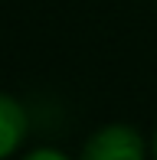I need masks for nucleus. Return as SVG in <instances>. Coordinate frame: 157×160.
I'll list each match as a JSON object with an SVG mask.
<instances>
[{"label":"nucleus","mask_w":157,"mask_h":160,"mask_svg":"<svg viewBox=\"0 0 157 160\" xmlns=\"http://www.w3.org/2000/svg\"><path fill=\"white\" fill-rule=\"evenodd\" d=\"M147 144L131 124H105L85 141L82 160H144Z\"/></svg>","instance_id":"1"},{"label":"nucleus","mask_w":157,"mask_h":160,"mask_svg":"<svg viewBox=\"0 0 157 160\" xmlns=\"http://www.w3.org/2000/svg\"><path fill=\"white\" fill-rule=\"evenodd\" d=\"M26 137V111L17 98L0 92V160H7Z\"/></svg>","instance_id":"2"},{"label":"nucleus","mask_w":157,"mask_h":160,"mask_svg":"<svg viewBox=\"0 0 157 160\" xmlns=\"http://www.w3.org/2000/svg\"><path fill=\"white\" fill-rule=\"evenodd\" d=\"M151 150H154V160H157V131H154V141H151Z\"/></svg>","instance_id":"4"},{"label":"nucleus","mask_w":157,"mask_h":160,"mask_svg":"<svg viewBox=\"0 0 157 160\" xmlns=\"http://www.w3.org/2000/svg\"><path fill=\"white\" fill-rule=\"evenodd\" d=\"M23 160H69L62 150H53V147H39V150H33V154H26Z\"/></svg>","instance_id":"3"}]
</instances>
